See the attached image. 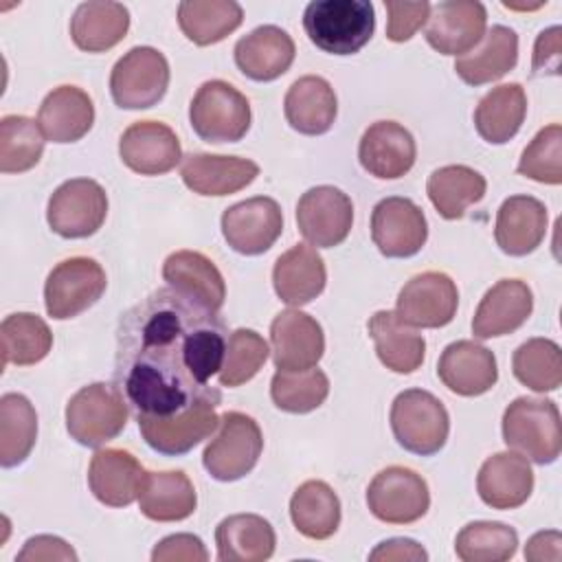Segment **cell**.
Listing matches in <instances>:
<instances>
[{
	"label": "cell",
	"mask_w": 562,
	"mask_h": 562,
	"mask_svg": "<svg viewBox=\"0 0 562 562\" xmlns=\"http://www.w3.org/2000/svg\"><path fill=\"white\" fill-rule=\"evenodd\" d=\"M226 340L217 312L160 288L121 316L112 384L136 422L220 404L222 393L209 380L222 369Z\"/></svg>",
	"instance_id": "obj_1"
},
{
	"label": "cell",
	"mask_w": 562,
	"mask_h": 562,
	"mask_svg": "<svg viewBox=\"0 0 562 562\" xmlns=\"http://www.w3.org/2000/svg\"><path fill=\"white\" fill-rule=\"evenodd\" d=\"M310 42L329 55L358 53L375 31V11L367 0H314L303 11Z\"/></svg>",
	"instance_id": "obj_2"
},
{
	"label": "cell",
	"mask_w": 562,
	"mask_h": 562,
	"mask_svg": "<svg viewBox=\"0 0 562 562\" xmlns=\"http://www.w3.org/2000/svg\"><path fill=\"white\" fill-rule=\"evenodd\" d=\"M503 441L533 463H553L562 450V422L555 402L516 397L503 413Z\"/></svg>",
	"instance_id": "obj_3"
},
{
	"label": "cell",
	"mask_w": 562,
	"mask_h": 562,
	"mask_svg": "<svg viewBox=\"0 0 562 562\" xmlns=\"http://www.w3.org/2000/svg\"><path fill=\"white\" fill-rule=\"evenodd\" d=\"M391 430L404 450L430 457L446 446L450 417L432 393L406 389L391 404Z\"/></svg>",
	"instance_id": "obj_4"
},
{
	"label": "cell",
	"mask_w": 562,
	"mask_h": 562,
	"mask_svg": "<svg viewBox=\"0 0 562 562\" xmlns=\"http://www.w3.org/2000/svg\"><path fill=\"white\" fill-rule=\"evenodd\" d=\"M130 408L114 384L94 382L79 389L66 404V430L86 446L99 448L112 441L127 424Z\"/></svg>",
	"instance_id": "obj_5"
},
{
	"label": "cell",
	"mask_w": 562,
	"mask_h": 562,
	"mask_svg": "<svg viewBox=\"0 0 562 562\" xmlns=\"http://www.w3.org/2000/svg\"><path fill=\"white\" fill-rule=\"evenodd\" d=\"M250 103L228 81H204L191 99L189 121L206 143H237L250 130Z\"/></svg>",
	"instance_id": "obj_6"
},
{
	"label": "cell",
	"mask_w": 562,
	"mask_h": 562,
	"mask_svg": "<svg viewBox=\"0 0 562 562\" xmlns=\"http://www.w3.org/2000/svg\"><path fill=\"white\" fill-rule=\"evenodd\" d=\"M263 437L259 424L239 411H228L220 417L217 435L209 441L202 454L206 472L215 481L244 479L259 461Z\"/></svg>",
	"instance_id": "obj_7"
},
{
	"label": "cell",
	"mask_w": 562,
	"mask_h": 562,
	"mask_svg": "<svg viewBox=\"0 0 562 562\" xmlns=\"http://www.w3.org/2000/svg\"><path fill=\"white\" fill-rule=\"evenodd\" d=\"M169 88L167 57L151 46L130 48L112 68L110 92L123 110L156 105Z\"/></svg>",
	"instance_id": "obj_8"
},
{
	"label": "cell",
	"mask_w": 562,
	"mask_h": 562,
	"mask_svg": "<svg viewBox=\"0 0 562 562\" xmlns=\"http://www.w3.org/2000/svg\"><path fill=\"white\" fill-rule=\"evenodd\" d=\"M108 279L99 261L70 257L59 261L46 277L44 305L50 318L66 321L92 307L105 292Z\"/></svg>",
	"instance_id": "obj_9"
},
{
	"label": "cell",
	"mask_w": 562,
	"mask_h": 562,
	"mask_svg": "<svg viewBox=\"0 0 562 562\" xmlns=\"http://www.w3.org/2000/svg\"><path fill=\"white\" fill-rule=\"evenodd\" d=\"M108 215V195L97 180L72 178L59 184L46 209L53 233L66 239L94 235Z\"/></svg>",
	"instance_id": "obj_10"
},
{
	"label": "cell",
	"mask_w": 562,
	"mask_h": 562,
	"mask_svg": "<svg viewBox=\"0 0 562 562\" xmlns=\"http://www.w3.org/2000/svg\"><path fill=\"white\" fill-rule=\"evenodd\" d=\"M369 512L389 525H411L430 507V492L422 474L404 465H389L367 487Z\"/></svg>",
	"instance_id": "obj_11"
},
{
	"label": "cell",
	"mask_w": 562,
	"mask_h": 562,
	"mask_svg": "<svg viewBox=\"0 0 562 562\" xmlns=\"http://www.w3.org/2000/svg\"><path fill=\"white\" fill-rule=\"evenodd\" d=\"M371 239L384 257H413L428 239L426 215L411 198H384L371 213Z\"/></svg>",
	"instance_id": "obj_12"
},
{
	"label": "cell",
	"mask_w": 562,
	"mask_h": 562,
	"mask_svg": "<svg viewBox=\"0 0 562 562\" xmlns=\"http://www.w3.org/2000/svg\"><path fill=\"white\" fill-rule=\"evenodd\" d=\"M296 224L312 246L334 248L342 244L351 231L353 204L338 187H312L296 204Z\"/></svg>",
	"instance_id": "obj_13"
},
{
	"label": "cell",
	"mask_w": 562,
	"mask_h": 562,
	"mask_svg": "<svg viewBox=\"0 0 562 562\" xmlns=\"http://www.w3.org/2000/svg\"><path fill=\"white\" fill-rule=\"evenodd\" d=\"M459 305L454 281L446 272L428 270L415 274L397 294L395 314L411 327H443L448 325Z\"/></svg>",
	"instance_id": "obj_14"
},
{
	"label": "cell",
	"mask_w": 562,
	"mask_h": 562,
	"mask_svg": "<svg viewBox=\"0 0 562 562\" xmlns=\"http://www.w3.org/2000/svg\"><path fill=\"white\" fill-rule=\"evenodd\" d=\"M283 231V213L277 200L257 195L228 206L222 213V235L239 255L266 252Z\"/></svg>",
	"instance_id": "obj_15"
},
{
	"label": "cell",
	"mask_w": 562,
	"mask_h": 562,
	"mask_svg": "<svg viewBox=\"0 0 562 562\" xmlns=\"http://www.w3.org/2000/svg\"><path fill=\"white\" fill-rule=\"evenodd\" d=\"M487 11L474 0H448L430 4L426 42L441 55H465L485 35Z\"/></svg>",
	"instance_id": "obj_16"
},
{
	"label": "cell",
	"mask_w": 562,
	"mask_h": 562,
	"mask_svg": "<svg viewBox=\"0 0 562 562\" xmlns=\"http://www.w3.org/2000/svg\"><path fill=\"white\" fill-rule=\"evenodd\" d=\"M272 360L277 369L301 371L318 364L325 351L323 327L301 310H283L270 325Z\"/></svg>",
	"instance_id": "obj_17"
},
{
	"label": "cell",
	"mask_w": 562,
	"mask_h": 562,
	"mask_svg": "<svg viewBox=\"0 0 562 562\" xmlns=\"http://www.w3.org/2000/svg\"><path fill=\"white\" fill-rule=\"evenodd\" d=\"M121 160L140 176H160L182 160L176 132L160 121H136L119 140Z\"/></svg>",
	"instance_id": "obj_18"
},
{
	"label": "cell",
	"mask_w": 562,
	"mask_h": 562,
	"mask_svg": "<svg viewBox=\"0 0 562 562\" xmlns=\"http://www.w3.org/2000/svg\"><path fill=\"white\" fill-rule=\"evenodd\" d=\"M417 147L413 134L395 121L371 123L358 145L362 169L380 180H395L415 165Z\"/></svg>",
	"instance_id": "obj_19"
},
{
	"label": "cell",
	"mask_w": 562,
	"mask_h": 562,
	"mask_svg": "<svg viewBox=\"0 0 562 562\" xmlns=\"http://www.w3.org/2000/svg\"><path fill=\"white\" fill-rule=\"evenodd\" d=\"M217 404L204 402L184 413L165 419H138V430L145 443L167 457H180L193 450L200 441L211 437L217 426L220 417L215 413Z\"/></svg>",
	"instance_id": "obj_20"
},
{
	"label": "cell",
	"mask_w": 562,
	"mask_h": 562,
	"mask_svg": "<svg viewBox=\"0 0 562 562\" xmlns=\"http://www.w3.org/2000/svg\"><path fill=\"white\" fill-rule=\"evenodd\" d=\"M437 375L452 393L476 397L496 384L498 367L494 353L487 347L474 340H457L441 351Z\"/></svg>",
	"instance_id": "obj_21"
},
{
	"label": "cell",
	"mask_w": 562,
	"mask_h": 562,
	"mask_svg": "<svg viewBox=\"0 0 562 562\" xmlns=\"http://www.w3.org/2000/svg\"><path fill=\"white\" fill-rule=\"evenodd\" d=\"M147 472L138 459L121 448L97 450L88 468V485L94 498L108 507L132 505L145 483Z\"/></svg>",
	"instance_id": "obj_22"
},
{
	"label": "cell",
	"mask_w": 562,
	"mask_h": 562,
	"mask_svg": "<svg viewBox=\"0 0 562 562\" xmlns=\"http://www.w3.org/2000/svg\"><path fill=\"white\" fill-rule=\"evenodd\" d=\"M531 310L529 285L520 279H501L481 299L472 318V334L481 340L512 334L531 316Z\"/></svg>",
	"instance_id": "obj_23"
},
{
	"label": "cell",
	"mask_w": 562,
	"mask_h": 562,
	"mask_svg": "<svg viewBox=\"0 0 562 562\" xmlns=\"http://www.w3.org/2000/svg\"><path fill=\"white\" fill-rule=\"evenodd\" d=\"M476 492L492 509H516L533 492V472L518 452H496L487 457L476 476Z\"/></svg>",
	"instance_id": "obj_24"
},
{
	"label": "cell",
	"mask_w": 562,
	"mask_h": 562,
	"mask_svg": "<svg viewBox=\"0 0 562 562\" xmlns=\"http://www.w3.org/2000/svg\"><path fill=\"white\" fill-rule=\"evenodd\" d=\"M182 182L198 195H231L259 176V165L239 156L189 154L180 165Z\"/></svg>",
	"instance_id": "obj_25"
},
{
	"label": "cell",
	"mask_w": 562,
	"mask_h": 562,
	"mask_svg": "<svg viewBox=\"0 0 562 562\" xmlns=\"http://www.w3.org/2000/svg\"><path fill=\"white\" fill-rule=\"evenodd\" d=\"M296 55L288 31L263 24L235 44V64L252 81H272L288 72Z\"/></svg>",
	"instance_id": "obj_26"
},
{
	"label": "cell",
	"mask_w": 562,
	"mask_h": 562,
	"mask_svg": "<svg viewBox=\"0 0 562 562\" xmlns=\"http://www.w3.org/2000/svg\"><path fill=\"white\" fill-rule=\"evenodd\" d=\"M167 285L202 307L217 312L226 299V283L217 266L195 250H176L162 263Z\"/></svg>",
	"instance_id": "obj_27"
},
{
	"label": "cell",
	"mask_w": 562,
	"mask_h": 562,
	"mask_svg": "<svg viewBox=\"0 0 562 562\" xmlns=\"http://www.w3.org/2000/svg\"><path fill=\"white\" fill-rule=\"evenodd\" d=\"M547 235V206L533 195L507 198L494 224V239L505 255L525 257L533 252Z\"/></svg>",
	"instance_id": "obj_28"
},
{
	"label": "cell",
	"mask_w": 562,
	"mask_h": 562,
	"mask_svg": "<svg viewBox=\"0 0 562 562\" xmlns=\"http://www.w3.org/2000/svg\"><path fill=\"white\" fill-rule=\"evenodd\" d=\"M92 123V99L77 86H59L50 90L37 112V125L44 138L53 143H75L90 132Z\"/></svg>",
	"instance_id": "obj_29"
},
{
	"label": "cell",
	"mask_w": 562,
	"mask_h": 562,
	"mask_svg": "<svg viewBox=\"0 0 562 562\" xmlns=\"http://www.w3.org/2000/svg\"><path fill=\"white\" fill-rule=\"evenodd\" d=\"M283 112L292 130L307 136L329 132L338 114L336 92L327 79L305 75L296 79L283 99Z\"/></svg>",
	"instance_id": "obj_30"
},
{
	"label": "cell",
	"mask_w": 562,
	"mask_h": 562,
	"mask_svg": "<svg viewBox=\"0 0 562 562\" xmlns=\"http://www.w3.org/2000/svg\"><path fill=\"white\" fill-rule=\"evenodd\" d=\"M272 283L277 296L288 305H307L327 283V270L316 248L296 244L285 250L272 268Z\"/></svg>",
	"instance_id": "obj_31"
},
{
	"label": "cell",
	"mask_w": 562,
	"mask_h": 562,
	"mask_svg": "<svg viewBox=\"0 0 562 562\" xmlns=\"http://www.w3.org/2000/svg\"><path fill=\"white\" fill-rule=\"evenodd\" d=\"M369 336L375 342L380 362L395 373H413L426 356V340L395 312L380 310L369 318Z\"/></svg>",
	"instance_id": "obj_32"
},
{
	"label": "cell",
	"mask_w": 562,
	"mask_h": 562,
	"mask_svg": "<svg viewBox=\"0 0 562 562\" xmlns=\"http://www.w3.org/2000/svg\"><path fill=\"white\" fill-rule=\"evenodd\" d=\"M476 46L479 48L454 61V72L468 86L492 83L507 75L518 61V35L509 26L494 24Z\"/></svg>",
	"instance_id": "obj_33"
},
{
	"label": "cell",
	"mask_w": 562,
	"mask_h": 562,
	"mask_svg": "<svg viewBox=\"0 0 562 562\" xmlns=\"http://www.w3.org/2000/svg\"><path fill=\"white\" fill-rule=\"evenodd\" d=\"M215 544L222 562H263L274 553L277 536L266 518L233 514L217 525Z\"/></svg>",
	"instance_id": "obj_34"
},
{
	"label": "cell",
	"mask_w": 562,
	"mask_h": 562,
	"mask_svg": "<svg viewBox=\"0 0 562 562\" xmlns=\"http://www.w3.org/2000/svg\"><path fill=\"white\" fill-rule=\"evenodd\" d=\"M130 29V11L121 2H81L70 18V37L86 53L116 46Z\"/></svg>",
	"instance_id": "obj_35"
},
{
	"label": "cell",
	"mask_w": 562,
	"mask_h": 562,
	"mask_svg": "<svg viewBox=\"0 0 562 562\" xmlns=\"http://www.w3.org/2000/svg\"><path fill=\"white\" fill-rule=\"evenodd\" d=\"M140 514L156 522L184 520L195 512V487L182 470L147 472L138 494Z\"/></svg>",
	"instance_id": "obj_36"
},
{
	"label": "cell",
	"mask_w": 562,
	"mask_h": 562,
	"mask_svg": "<svg viewBox=\"0 0 562 562\" xmlns=\"http://www.w3.org/2000/svg\"><path fill=\"white\" fill-rule=\"evenodd\" d=\"M527 114V94L520 83H503L492 88L474 110V127L479 136L492 145L512 140Z\"/></svg>",
	"instance_id": "obj_37"
},
{
	"label": "cell",
	"mask_w": 562,
	"mask_h": 562,
	"mask_svg": "<svg viewBox=\"0 0 562 562\" xmlns=\"http://www.w3.org/2000/svg\"><path fill=\"white\" fill-rule=\"evenodd\" d=\"M290 518L301 536L327 540L340 525V501L325 481H305L290 498Z\"/></svg>",
	"instance_id": "obj_38"
},
{
	"label": "cell",
	"mask_w": 562,
	"mask_h": 562,
	"mask_svg": "<svg viewBox=\"0 0 562 562\" xmlns=\"http://www.w3.org/2000/svg\"><path fill=\"white\" fill-rule=\"evenodd\" d=\"M485 178L465 165H446L428 176L426 193L443 220H459L485 195Z\"/></svg>",
	"instance_id": "obj_39"
},
{
	"label": "cell",
	"mask_w": 562,
	"mask_h": 562,
	"mask_svg": "<svg viewBox=\"0 0 562 562\" xmlns=\"http://www.w3.org/2000/svg\"><path fill=\"white\" fill-rule=\"evenodd\" d=\"M244 20V11L233 0H184L178 4L180 31L198 46L217 44Z\"/></svg>",
	"instance_id": "obj_40"
},
{
	"label": "cell",
	"mask_w": 562,
	"mask_h": 562,
	"mask_svg": "<svg viewBox=\"0 0 562 562\" xmlns=\"http://www.w3.org/2000/svg\"><path fill=\"white\" fill-rule=\"evenodd\" d=\"M37 439V413L20 393L0 397V463L13 468L26 461Z\"/></svg>",
	"instance_id": "obj_41"
},
{
	"label": "cell",
	"mask_w": 562,
	"mask_h": 562,
	"mask_svg": "<svg viewBox=\"0 0 562 562\" xmlns=\"http://www.w3.org/2000/svg\"><path fill=\"white\" fill-rule=\"evenodd\" d=\"M2 338V367H29L44 360L53 347L48 325L31 312L9 314L0 325Z\"/></svg>",
	"instance_id": "obj_42"
},
{
	"label": "cell",
	"mask_w": 562,
	"mask_h": 562,
	"mask_svg": "<svg viewBox=\"0 0 562 562\" xmlns=\"http://www.w3.org/2000/svg\"><path fill=\"white\" fill-rule=\"evenodd\" d=\"M512 371L536 393L555 391L562 384V351L549 338H529L514 351Z\"/></svg>",
	"instance_id": "obj_43"
},
{
	"label": "cell",
	"mask_w": 562,
	"mask_h": 562,
	"mask_svg": "<svg viewBox=\"0 0 562 562\" xmlns=\"http://www.w3.org/2000/svg\"><path fill=\"white\" fill-rule=\"evenodd\" d=\"M44 154L40 125L22 114H7L0 121V171L22 173L33 169Z\"/></svg>",
	"instance_id": "obj_44"
},
{
	"label": "cell",
	"mask_w": 562,
	"mask_h": 562,
	"mask_svg": "<svg viewBox=\"0 0 562 562\" xmlns=\"http://www.w3.org/2000/svg\"><path fill=\"white\" fill-rule=\"evenodd\" d=\"M518 549V533L496 520L465 525L454 540V551L463 562H505Z\"/></svg>",
	"instance_id": "obj_45"
},
{
	"label": "cell",
	"mask_w": 562,
	"mask_h": 562,
	"mask_svg": "<svg viewBox=\"0 0 562 562\" xmlns=\"http://www.w3.org/2000/svg\"><path fill=\"white\" fill-rule=\"evenodd\" d=\"M329 395L327 375L312 367L301 371L277 369L270 382V397L277 408L285 413H310L318 408Z\"/></svg>",
	"instance_id": "obj_46"
},
{
	"label": "cell",
	"mask_w": 562,
	"mask_h": 562,
	"mask_svg": "<svg viewBox=\"0 0 562 562\" xmlns=\"http://www.w3.org/2000/svg\"><path fill=\"white\" fill-rule=\"evenodd\" d=\"M268 342L255 329H235L226 340V353L220 369V384L235 389L252 380L268 360Z\"/></svg>",
	"instance_id": "obj_47"
},
{
	"label": "cell",
	"mask_w": 562,
	"mask_h": 562,
	"mask_svg": "<svg viewBox=\"0 0 562 562\" xmlns=\"http://www.w3.org/2000/svg\"><path fill=\"white\" fill-rule=\"evenodd\" d=\"M518 173L542 182V184H560L562 182V125L551 123L542 127L531 143L525 147Z\"/></svg>",
	"instance_id": "obj_48"
},
{
	"label": "cell",
	"mask_w": 562,
	"mask_h": 562,
	"mask_svg": "<svg viewBox=\"0 0 562 562\" xmlns=\"http://www.w3.org/2000/svg\"><path fill=\"white\" fill-rule=\"evenodd\" d=\"M389 20H386V37L391 42H406L411 40L422 24L430 15V2H395L386 0L384 2Z\"/></svg>",
	"instance_id": "obj_49"
},
{
	"label": "cell",
	"mask_w": 562,
	"mask_h": 562,
	"mask_svg": "<svg viewBox=\"0 0 562 562\" xmlns=\"http://www.w3.org/2000/svg\"><path fill=\"white\" fill-rule=\"evenodd\" d=\"M154 562H206L209 553L204 542L193 533H173L162 538L154 551Z\"/></svg>",
	"instance_id": "obj_50"
},
{
	"label": "cell",
	"mask_w": 562,
	"mask_h": 562,
	"mask_svg": "<svg viewBox=\"0 0 562 562\" xmlns=\"http://www.w3.org/2000/svg\"><path fill=\"white\" fill-rule=\"evenodd\" d=\"M18 560L20 562H26V560H44V562H50V560H70V562H77V553L72 551V547L68 542H64L61 538L57 536H35V538H29L24 549L18 553Z\"/></svg>",
	"instance_id": "obj_51"
},
{
	"label": "cell",
	"mask_w": 562,
	"mask_h": 562,
	"mask_svg": "<svg viewBox=\"0 0 562 562\" xmlns=\"http://www.w3.org/2000/svg\"><path fill=\"white\" fill-rule=\"evenodd\" d=\"M560 26L540 31L533 46V75H558L560 72Z\"/></svg>",
	"instance_id": "obj_52"
},
{
	"label": "cell",
	"mask_w": 562,
	"mask_h": 562,
	"mask_svg": "<svg viewBox=\"0 0 562 562\" xmlns=\"http://www.w3.org/2000/svg\"><path fill=\"white\" fill-rule=\"evenodd\" d=\"M369 560H428V553L411 538H391L380 542L369 553Z\"/></svg>",
	"instance_id": "obj_53"
},
{
	"label": "cell",
	"mask_w": 562,
	"mask_h": 562,
	"mask_svg": "<svg viewBox=\"0 0 562 562\" xmlns=\"http://www.w3.org/2000/svg\"><path fill=\"white\" fill-rule=\"evenodd\" d=\"M525 558L533 562L551 560L558 562L562 558V536L560 531H538L527 540Z\"/></svg>",
	"instance_id": "obj_54"
}]
</instances>
